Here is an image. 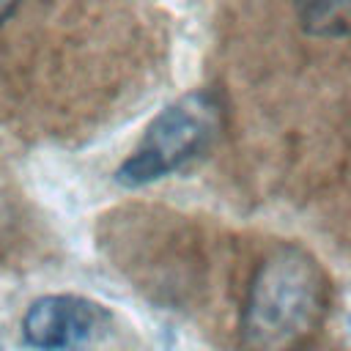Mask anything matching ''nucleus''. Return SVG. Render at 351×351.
<instances>
[{"label":"nucleus","mask_w":351,"mask_h":351,"mask_svg":"<svg viewBox=\"0 0 351 351\" xmlns=\"http://www.w3.org/2000/svg\"><path fill=\"white\" fill-rule=\"evenodd\" d=\"M326 313V277L299 247H280L252 274L241 343L247 351H304Z\"/></svg>","instance_id":"f257e3e1"},{"label":"nucleus","mask_w":351,"mask_h":351,"mask_svg":"<svg viewBox=\"0 0 351 351\" xmlns=\"http://www.w3.org/2000/svg\"><path fill=\"white\" fill-rule=\"evenodd\" d=\"M225 126L222 99L211 88H195L162 107L137 145L115 167V184L126 189L162 181L214 148Z\"/></svg>","instance_id":"f03ea898"},{"label":"nucleus","mask_w":351,"mask_h":351,"mask_svg":"<svg viewBox=\"0 0 351 351\" xmlns=\"http://www.w3.org/2000/svg\"><path fill=\"white\" fill-rule=\"evenodd\" d=\"M107 324V310L77 293H47L27 304L22 340L36 351H80Z\"/></svg>","instance_id":"7ed1b4c3"},{"label":"nucleus","mask_w":351,"mask_h":351,"mask_svg":"<svg viewBox=\"0 0 351 351\" xmlns=\"http://www.w3.org/2000/svg\"><path fill=\"white\" fill-rule=\"evenodd\" d=\"M304 33L318 38L351 36V0H293Z\"/></svg>","instance_id":"20e7f679"},{"label":"nucleus","mask_w":351,"mask_h":351,"mask_svg":"<svg viewBox=\"0 0 351 351\" xmlns=\"http://www.w3.org/2000/svg\"><path fill=\"white\" fill-rule=\"evenodd\" d=\"M19 3H22V0H0V25L14 16V11L19 8Z\"/></svg>","instance_id":"39448f33"},{"label":"nucleus","mask_w":351,"mask_h":351,"mask_svg":"<svg viewBox=\"0 0 351 351\" xmlns=\"http://www.w3.org/2000/svg\"><path fill=\"white\" fill-rule=\"evenodd\" d=\"M348 329H351V318H348Z\"/></svg>","instance_id":"423d86ee"},{"label":"nucleus","mask_w":351,"mask_h":351,"mask_svg":"<svg viewBox=\"0 0 351 351\" xmlns=\"http://www.w3.org/2000/svg\"><path fill=\"white\" fill-rule=\"evenodd\" d=\"M0 351H3V346H0Z\"/></svg>","instance_id":"0eeeda50"}]
</instances>
